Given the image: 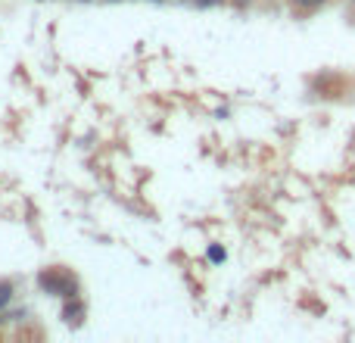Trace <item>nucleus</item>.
Segmentation results:
<instances>
[{
  "instance_id": "nucleus-3",
  "label": "nucleus",
  "mask_w": 355,
  "mask_h": 343,
  "mask_svg": "<svg viewBox=\"0 0 355 343\" xmlns=\"http://www.w3.org/2000/svg\"><path fill=\"white\" fill-rule=\"evenodd\" d=\"M209 256H212L215 262H221V259H225V250H218V246H212V250H209Z\"/></svg>"
},
{
  "instance_id": "nucleus-1",
  "label": "nucleus",
  "mask_w": 355,
  "mask_h": 343,
  "mask_svg": "<svg viewBox=\"0 0 355 343\" xmlns=\"http://www.w3.org/2000/svg\"><path fill=\"white\" fill-rule=\"evenodd\" d=\"M327 0H290V6H293L296 12H315V10H321Z\"/></svg>"
},
{
  "instance_id": "nucleus-2",
  "label": "nucleus",
  "mask_w": 355,
  "mask_h": 343,
  "mask_svg": "<svg viewBox=\"0 0 355 343\" xmlns=\"http://www.w3.org/2000/svg\"><path fill=\"white\" fill-rule=\"evenodd\" d=\"M10 296H12V287H10V284H0V306H6V303H10Z\"/></svg>"
},
{
  "instance_id": "nucleus-4",
  "label": "nucleus",
  "mask_w": 355,
  "mask_h": 343,
  "mask_svg": "<svg viewBox=\"0 0 355 343\" xmlns=\"http://www.w3.org/2000/svg\"><path fill=\"white\" fill-rule=\"evenodd\" d=\"M196 6H218V3H225V0H193Z\"/></svg>"
},
{
  "instance_id": "nucleus-5",
  "label": "nucleus",
  "mask_w": 355,
  "mask_h": 343,
  "mask_svg": "<svg viewBox=\"0 0 355 343\" xmlns=\"http://www.w3.org/2000/svg\"><path fill=\"white\" fill-rule=\"evenodd\" d=\"M234 3H240V6H246V3H250V0H234Z\"/></svg>"
}]
</instances>
